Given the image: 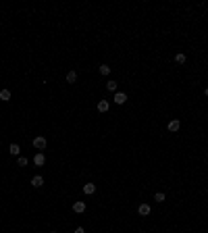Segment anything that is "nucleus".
<instances>
[{"mask_svg":"<svg viewBox=\"0 0 208 233\" xmlns=\"http://www.w3.org/2000/svg\"><path fill=\"white\" fill-rule=\"evenodd\" d=\"M115 102L117 104H125L127 102V94H125V92H115Z\"/></svg>","mask_w":208,"mask_h":233,"instance_id":"3","label":"nucleus"},{"mask_svg":"<svg viewBox=\"0 0 208 233\" xmlns=\"http://www.w3.org/2000/svg\"><path fill=\"white\" fill-rule=\"evenodd\" d=\"M50 233H56V231H50Z\"/></svg>","mask_w":208,"mask_h":233,"instance_id":"20","label":"nucleus"},{"mask_svg":"<svg viewBox=\"0 0 208 233\" xmlns=\"http://www.w3.org/2000/svg\"><path fill=\"white\" fill-rule=\"evenodd\" d=\"M94 192H96V183H85L83 185V194H85V196H92Z\"/></svg>","mask_w":208,"mask_h":233,"instance_id":"4","label":"nucleus"},{"mask_svg":"<svg viewBox=\"0 0 208 233\" xmlns=\"http://www.w3.org/2000/svg\"><path fill=\"white\" fill-rule=\"evenodd\" d=\"M108 108H111V104L106 102V100H100V102H98V110H100V112H108Z\"/></svg>","mask_w":208,"mask_h":233,"instance_id":"8","label":"nucleus"},{"mask_svg":"<svg viewBox=\"0 0 208 233\" xmlns=\"http://www.w3.org/2000/svg\"><path fill=\"white\" fill-rule=\"evenodd\" d=\"M98 71H100V75H108V73H111V67H108V65H100Z\"/></svg>","mask_w":208,"mask_h":233,"instance_id":"14","label":"nucleus"},{"mask_svg":"<svg viewBox=\"0 0 208 233\" xmlns=\"http://www.w3.org/2000/svg\"><path fill=\"white\" fill-rule=\"evenodd\" d=\"M165 200H166V196H165L162 192H156V194H154V202H158V204H160V202H165Z\"/></svg>","mask_w":208,"mask_h":233,"instance_id":"12","label":"nucleus"},{"mask_svg":"<svg viewBox=\"0 0 208 233\" xmlns=\"http://www.w3.org/2000/svg\"><path fill=\"white\" fill-rule=\"evenodd\" d=\"M17 162H19V167H25V165H27V158H25V156H19V160H17Z\"/></svg>","mask_w":208,"mask_h":233,"instance_id":"17","label":"nucleus"},{"mask_svg":"<svg viewBox=\"0 0 208 233\" xmlns=\"http://www.w3.org/2000/svg\"><path fill=\"white\" fill-rule=\"evenodd\" d=\"M106 88L111 89V92H117V81H108L106 83Z\"/></svg>","mask_w":208,"mask_h":233,"instance_id":"16","label":"nucleus"},{"mask_svg":"<svg viewBox=\"0 0 208 233\" xmlns=\"http://www.w3.org/2000/svg\"><path fill=\"white\" fill-rule=\"evenodd\" d=\"M0 100L8 102V100H11V92H8V89H0Z\"/></svg>","mask_w":208,"mask_h":233,"instance_id":"11","label":"nucleus"},{"mask_svg":"<svg viewBox=\"0 0 208 233\" xmlns=\"http://www.w3.org/2000/svg\"><path fill=\"white\" fill-rule=\"evenodd\" d=\"M204 94H206V96H208V88H206V89H204Z\"/></svg>","mask_w":208,"mask_h":233,"instance_id":"19","label":"nucleus"},{"mask_svg":"<svg viewBox=\"0 0 208 233\" xmlns=\"http://www.w3.org/2000/svg\"><path fill=\"white\" fill-rule=\"evenodd\" d=\"M67 81H69V83H75L77 81V73H75V71H69V73H67Z\"/></svg>","mask_w":208,"mask_h":233,"instance_id":"13","label":"nucleus"},{"mask_svg":"<svg viewBox=\"0 0 208 233\" xmlns=\"http://www.w3.org/2000/svg\"><path fill=\"white\" fill-rule=\"evenodd\" d=\"M44 162H46V156H44V154H35L34 156V165L35 167H42Z\"/></svg>","mask_w":208,"mask_h":233,"instance_id":"7","label":"nucleus"},{"mask_svg":"<svg viewBox=\"0 0 208 233\" xmlns=\"http://www.w3.org/2000/svg\"><path fill=\"white\" fill-rule=\"evenodd\" d=\"M73 233H85V229H83V227H77V229H75Z\"/></svg>","mask_w":208,"mask_h":233,"instance_id":"18","label":"nucleus"},{"mask_svg":"<svg viewBox=\"0 0 208 233\" xmlns=\"http://www.w3.org/2000/svg\"><path fill=\"white\" fill-rule=\"evenodd\" d=\"M34 148L35 150H44L46 148V137H42V135L34 137Z\"/></svg>","mask_w":208,"mask_h":233,"instance_id":"1","label":"nucleus"},{"mask_svg":"<svg viewBox=\"0 0 208 233\" xmlns=\"http://www.w3.org/2000/svg\"><path fill=\"white\" fill-rule=\"evenodd\" d=\"M138 212L142 214V217H148V214H150V206H148V204H139L138 206Z\"/></svg>","mask_w":208,"mask_h":233,"instance_id":"6","label":"nucleus"},{"mask_svg":"<svg viewBox=\"0 0 208 233\" xmlns=\"http://www.w3.org/2000/svg\"><path fill=\"white\" fill-rule=\"evenodd\" d=\"M8 152H11L13 156H19V154H21V148H19V144H11V148H8Z\"/></svg>","mask_w":208,"mask_h":233,"instance_id":"10","label":"nucleus"},{"mask_svg":"<svg viewBox=\"0 0 208 233\" xmlns=\"http://www.w3.org/2000/svg\"><path fill=\"white\" fill-rule=\"evenodd\" d=\"M31 185H34V187H42V185H44V177H42V175L31 177Z\"/></svg>","mask_w":208,"mask_h":233,"instance_id":"5","label":"nucleus"},{"mask_svg":"<svg viewBox=\"0 0 208 233\" xmlns=\"http://www.w3.org/2000/svg\"><path fill=\"white\" fill-rule=\"evenodd\" d=\"M175 61L179 62V65H183V62L187 61V56H185V54H177V56H175Z\"/></svg>","mask_w":208,"mask_h":233,"instance_id":"15","label":"nucleus"},{"mask_svg":"<svg viewBox=\"0 0 208 233\" xmlns=\"http://www.w3.org/2000/svg\"><path fill=\"white\" fill-rule=\"evenodd\" d=\"M179 127H181V121H179V119H171V121H169V125H166V129L173 131V133H175V131H179Z\"/></svg>","mask_w":208,"mask_h":233,"instance_id":"2","label":"nucleus"},{"mask_svg":"<svg viewBox=\"0 0 208 233\" xmlns=\"http://www.w3.org/2000/svg\"><path fill=\"white\" fill-rule=\"evenodd\" d=\"M73 210H75L77 214H81L83 210H85V202H75V204H73Z\"/></svg>","mask_w":208,"mask_h":233,"instance_id":"9","label":"nucleus"}]
</instances>
